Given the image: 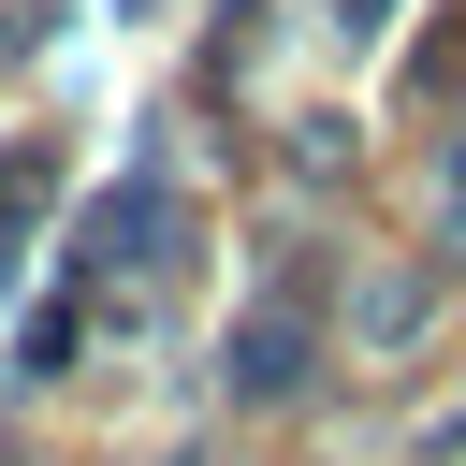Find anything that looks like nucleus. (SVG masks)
<instances>
[{
    "mask_svg": "<svg viewBox=\"0 0 466 466\" xmlns=\"http://www.w3.org/2000/svg\"><path fill=\"white\" fill-rule=\"evenodd\" d=\"M335 29H350V44H364V29H379V0H335Z\"/></svg>",
    "mask_w": 466,
    "mask_h": 466,
    "instance_id": "nucleus-4",
    "label": "nucleus"
},
{
    "mask_svg": "<svg viewBox=\"0 0 466 466\" xmlns=\"http://www.w3.org/2000/svg\"><path fill=\"white\" fill-rule=\"evenodd\" d=\"M422 335V277H364V350H408Z\"/></svg>",
    "mask_w": 466,
    "mask_h": 466,
    "instance_id": "nucleus-3",
    "label": "nucleus"
},
{
    "mask_svg": "<svg viewBox=\"0 0 466 466\" xmlns=\"http://www.w3.org/2000/svg\"><path fill=\"white\" fill-rule=\"evenodd\" d=\"M160 218H175V189H160V175H116V189L73 218V262H146V233H160Z\"/></svg>",
    "mask_w": 466,
    "mask_h": 466,
    "instance_id": "nucleus-1",
    "label": "nucleus"
},
{
    "mask_svg": "<svg viewBox=\"0 0 466 466\" xmlns=\"http://www.w3.org/2000/svg\"><path fill=\"white\" fill-rule=\"evenodd\" d=\"M320 364V335H306V306L277 291V306H248V335H233V393H291Z\"/></svg>",
    "mask_w": 466,
    "mask_h": 466,
    "instance_id": "nucleus-2",
    "label": "nucleus"
},
{
    "mask_svg": "<svg viewBox=\"0 0 466 466\" xmlns=\"http://www.w3.org/2000/svg\"><path fill=\"white\" fill-rule=\"evenodd\" d=\"M102 15H160V0H102Z\"/></svg>",
    "mask_w": 466,
    "mask_h": 466,
    "instance_id": "nucleus-5",
    "label": "nucleus"
}]
</instances>
